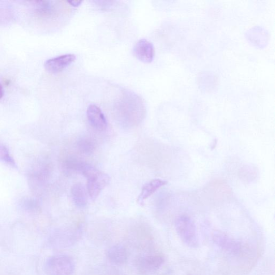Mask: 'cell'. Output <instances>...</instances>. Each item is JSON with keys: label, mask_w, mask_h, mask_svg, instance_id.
I'll use <instances>...</instances> for the list:
<instances>
[{"label": "cell", "mask_w": 275, "mask_h": 275, "mask_svg": "<svg viewBox=\"0 0 275 275\" xmlns=\"http://www.w3.org/2000/svg\"><path fill=\"white\" fill-rule=\"evenodd\" d=\"M117 113L125 125L135 126L145 116V104L137 95L129 92L123 95L118 103Z\"/></svg>", "instance_id": "obj_1"}, {"label": "cell", "mask_w": 275, "mask_h": 275, "mask_svg": "<svg viewBox=\"0 0 275 275\" xmlns=\"http://www.w3.org/2000/svg\"><path fill=\"white\" fill-rule=\"evenodd\" d=\"M79 170L87 178V190L91 200H96L103 190L109 185L110 177L87 164L81 163Z\"/></svg>", "instance_id": "obj_2"}, {"label": "cell", "mask_w": 275, "mask_h": 275, "mask_svg": "<svg viewBox=\"0 0 275 275\" xmlns=\"http://www.w3.org/2000/svg\"><path fill=\"white\" fill-rule=\"evenodd\" d=\"M176 232L182 241L191 248L198 246L196 227L191 217L187 215L178 217L175 222Z\"/></svg>", "instance_id": "obj_3"}, {"label": "cell", "mask_w": 275, "mask_h": 275, "mask_svg": "<svg viewBox=\"0 0 275 275\" xmlns=\"http://www.w3.org/2000/svg\"><path fill=\"white\" fill-rule=\"evenodd\" d=\"M74 269V261L66 255L53 256L45 264V270L49 275H72Z\"/></svg>", "instance_id": "obj_4"}, {"label": "cell", "mask_w": 275, "mask_h": 275, "mask_svg": "<svg viewBox=\"0 0 275 275\" xmlns=\"http://www.w3.org/2000/svg\"><path fill=\"white\" fill-rule=\"evenodd\" d=\"M164 261V258L162 255H146L137 260L136 267L140 273L149 274L157 271L162 266Z\"/></svg>", "instance_id": "obj_5"}, {"label": "cell", "mask_w": 275, "mask_h": 275, "mask_svg": "<svg viewBox=\"0 0 275 275\" xmlns=\"http://www.w3.org/2000/svg\"><path fill=\"white\" fill-rule=\"evenodd\" d=\"M212 240L221 249L231 254H238L241 249V243L239 241L220 231H216L213 233Z\"/></svg>", "instance_id": "obj_6"}, {"label": "cell", "mask_w": 275, "mask_h": 275, "mask_svg": "<svg viewBox=\"0 0 275 275\" xmlns=\"http://www.w3.org/2000/svg\"><path fill=\"white\" fill-rule=\"evenodd\" d=\"M133 53L139 61L144 63H150L155 58L154 45L147 40H140L135 44L133 49Z\"/></svg>", "instance_id": "obj_7"}, {"label": "cell", "mask_w": 275, "mask_h": 275, "mask_svg": "<svg viewBox=\"0 0 275 275\" xmlns=\"http://www.w3.org/2000/svg\"><path fill=\"white\" fill-rule=\"evenodd\" d=\"M76 59L73 54H67L56 56L47 60L44 68L47 72L52 74H58L70 66Z\"/></svg>", "instance_id": "obj_8"}, {"label": "cell", "mask_w": 275, "mask_h": 275, "mask_svg": "<svg viewBox=\"0 0 275 275\" xmlns=\"http://www.w3.org/2000/svg\"><path fill=\"white\" fill-rule=\"evenodd\" d=\"M87 116L90 125L100 131L106 130L108 123L101 109L95 104H91L87 110Z\"/></svg>", "instance_id": "obj_9"}, {"label": "cell", "mask_w": 275, "mask_h": 275, "mask_svg": "<svg viewBox=\"0 0 275 275\" xmlns=\"http://www.w3.org/2000/svg\"><path fill=\"white\" fill-rule=\"evenodd\" d=\"M167 182L159 178L151 180L142 188L141 192L138 198L139 204H143L145 200L155 193L160 188L166 185Z\"/></svg>", "instance_id": "obj_10"}, {"label": "cell", "mask_w": 275, "mask_h": 275, "mask_svg": "<svg viewBox=\"0 0 275 275\" xmlns=\"http://www.w3.org/2000/svg\"><path fill=\"white\" fill-rule=\"evenodd\" d=\"M110 261L116 265L125 264L128 259V252L125 246L116 245L111 248L108 252Z\"/></svg>", "instance_id": "obj_11"}, {"label": "cell", "mask_w": 275, "mask_h": 275, "mask_svg": "<svg viewBox=\"0 0 275 275\" xmlns=\"http://www.w3.org/2000/svg\"><path fill=\"white\" fill-rule=\"evenodd\" d=\"M87 190L81 184H74L71 188V194L76 205L83 207L87 204Z\"/></svg>", "instance_id": "obj_12"}, {"label": "cell", "mask_w": 275, "mask_h": 275, "mask_svg": "<svg viewBox=\"0 0 275 275\" xmlns=\"http://www.w3.org/2000/svg\"><path fill=\"white\" fill-rule=\"evenodd\" d=\"M33 3L37 14L40 16L49 17L55 14L56 8L54 2L37 1Z\"/></svg>", "instance_id": "obj_13"}, {"label": "cell", "mask_w": 275, "mask_h": 275, "mask_svg": "<svg viewBox=\"0 0 275 275\" xmlns=\"http://www.w3.org/2000/svg\"><path fill=\"white\" fill-rule=\"evenodd\" d=\"M0 161L13 168L17 167L15 161L10 153H9L8 148L1 143H0Z\"/></svg>", "instance_id": "obj_14"}, {"label": "cell", "mask_w": 275, "mask_h": 275, "mask_svg": "<svg viewBox=\"0 0 275 275\" xmlns=\"http://www.w3.org/2000/svg\"><path fill=\"white\" fill-rule=\"evenodd\" d=\"M68 3L70 4V5L73 6L74 7H78L82 4V2L81 1H70L68 2Z\"/></svg>", "instance_id": "obj_15"}, {"label": "cell", "mask_w": 275, "mask_h": 275, "mask_svg": "<svg viewBox=\"0 0 275 275\" xmlns=\"http://www.w3.org/2000/svg\"><path fill=\"white\" fill-rule=\"evenodd\" d=\"M4 96V90L3 85L0 83V100L2 99Z\"/></svg>", "instance_id": "obj_16"}]
</instances>
